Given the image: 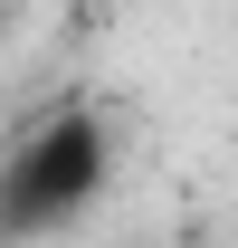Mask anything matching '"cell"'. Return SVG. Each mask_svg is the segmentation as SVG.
Wrapping results in <instances>:
<instances>
[{"instance_id": "obj_1", "label": "cell", "mask_w": 238, "mask_h": 248, "mask_svg": "<svg viewBox=\"0 0 238 248\" xmlns=\"http://www.w3.org/2000/svg\"><path fill=\"white\" fill-rule=\"evenodd\" d=\"M95 191H105V124L95 115H48L19 153L0 162V229L38 239V229L76 219Z\"/></svg>"}, {"instance_id": "obj_2", "label": "cell", "mask_w": 238, "mask_h": 248, "mask_svg": "<svg viewBox=\"0 0 238 248\" xmlns=\"http://www.w3.org/2000/svg\"><path fill=\"white\" fill-rule=\"evenodd\" d=\"M0 19H10V0H0Z\"/></svg>"}]
</instances>
